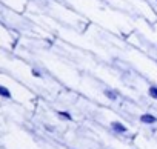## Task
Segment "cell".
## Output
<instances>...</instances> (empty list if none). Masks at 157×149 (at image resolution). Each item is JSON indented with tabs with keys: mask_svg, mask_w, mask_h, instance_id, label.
I'll return each instance as SVG.
<instances>
[{
	"mask_svg": "<svg viewBox=\"0 0 157 149\" xmlns=\"http://www.w3.org/2000/svg\"><path fill=\"white\" fill-rule=\"evenodd\" d=\"M109 128H111V131H113L114 134H120V135L128 134V126L123 125V123L119 121V120H113V121H109Z\"/></svg>",
	"mask_w": 157,
	"mask_h": 149,
	"instance_id": "6da1fadb",
	"label": "cell"
},
{
	"mask_svg": "<svg viewBox=\"0 0 157 149\" xmlns=\"http://www.w3.org/2000/svg\"><path fill=\"white\" fill-rule=\"evenodd\" d=\"M139 121L142 123V125H146V126H152V125H155L157 123V117L155 115H152V114H142L140 117H139Z\"/></svg>",
	"mask_w": 157,
	"mask_h": 149,
	"instance_id": "7a4b0ae2",
	"label": "cell"
},
{
	"mask_svg": "<svg viewBox=\"0 0 157 149\" xmlns=\"http://www.w3.org/2000/svg\"><path fill=\"white\" fill-rule=\"evenodd\" d=\"M103 95H105L109 102H117V99H119L117 91H114V89H111V88H105V89H103Z\"/></svg>",
	"mask_w": 157,
	"mask_h": 149,
	"instance_id": "3957f363",
	"label": "cell"
},
{
	"mask_svg": "<svg viewBox=\"0 0 157 149\" xmlns=\"http://www.w3.org/2000/svg\"><path fill=\"white\" fill-rule=\"evenodd\" d=\"M0 99L5 100H13V92L10 91V88H6L5 85L0 83Z\"/></svg>",
	"mask_w": 157,
	"mask_h": 149,
	"instance_id": "277c9868",
	"label": "cell"
},
{
	"mask_svg": "<svg viewBox=\"0 0 157 149\" xmlns=\"http://www.w3.org/2000/svg\"><path fill=\"white\" fill-rule=\"evenodd\" d=\"M148 97H151L152 100H157V85L148 86Z\"/></svg>",
	"mask_w": 157,
	"mask_h": 149,
	"instance_id": "5b68a950",
	"label": "cell"
},
{
	"mask_svg": "<svg viewBox=\"0 0 157 149\" xmlns=\"http://www.w3.org/2000/svg\"><path fill=\"white\" fill-rule=\"evenodd\" d=\"M31 76L34 79H43V72L39 68H31Z\"/></svg>",
	"mask_w": 157,
	"mask_h": 149,
	"instance_id": "8992f818",
	"label": "cell"
},
{
	"mask_svg": "<svg viewBox=\"0 0 157 149\" xmlns=\"http://www.w3.org/2000/svg\"><path fill=\"white\" fill-rule=\"evenodd\" d=\"M59 117L63 118V120H66V121H71L72 120V115L69 112H66V111H59Z\"/></svg>",
	"mask_w": 157,
	"mask_h": 149,
	"instance_id": "52a82bcc",
	"label": "cell"
},
{
	"mask_svg": "<svg viewBox=\"0 0 157 149\" xmlns=\"http://www.w3.org/2000/svg\"><path fill=\"white\" fill-rule=\"evenodd\" d=\"M155 2H157V0H155Z\"/></svg>",
	"mask_w": 157,
	"mask_h": 149,
	"instance_id": "ba28073f",
	"label": "cell"
}]
</instances>
